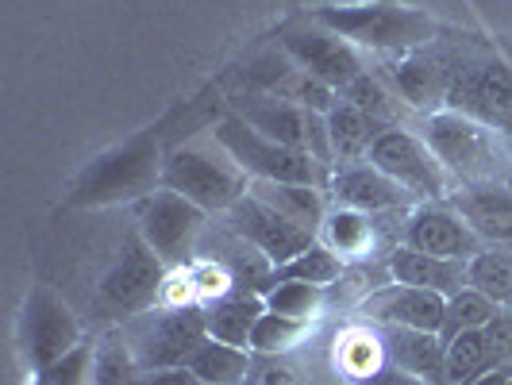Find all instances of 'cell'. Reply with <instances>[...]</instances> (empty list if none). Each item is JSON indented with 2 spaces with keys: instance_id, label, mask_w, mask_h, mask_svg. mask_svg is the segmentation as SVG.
I'll list each match as a JSON object with an SVG mask.
<instances>
[{
  "instance_id": "cell-1",
  "label": "cell",
  "mask_w": 512,
  "mask_h": 385,
  "mask_svg": "<svg viewBox=\"0 0 512 385\" xmlns=\"http://www.w3.org/2000/svg\"><path fill=\"white\" fill-rule=\"evenodd\" d=\"M420 135L455 185L512 178V139H505L497 128H489L466 112H455V108L428 112L420 124Z\"/></svg>"
},
{
  "instance_id": "cell-2",
  "label": "cell",
  "mask_w": 512,
  "mask_h": 385,
  "mask_svg": "<svg viewBox=\"0 0 512 385\" xmlns=\"http://www.w3.org/2000/svg\"><path fill=\"white\" fill-rule=\"evenodd\" d=\"M316 24L343 35L351 47L370 54H409L416 47L436 43V24L432 16H424L420 8H405V4H324L308 12Z\"/></svg>"
},
{
  "instance_id": "cell-3",
  "label": "cell",
  "mask_w": 512,
  "mask_h": 385,
  "mask_svg": "<svg viewBox=\"0 0 512 385\" xmlns=\"http://www.w3.org/2000/svg\"><path fill=\"white\" fill-rule=\"evenodd\" d=\"M212 139L243 166V174L251 181H289V185H316V189H328V181H332V166H324L308 151H297V147H285V143L258 135L235 112H228L216 124Z\"/></svg>"
},
{
  "instance_id": "cell-4",
  "label": "cell",
  "mask_w": 512,
  "mask_h": 385,
  "mask_svg": "<svg viewBox=\"0 0 512 385\" xmlns=\"http://www.w3.org/2000/svg\"><path fill=\"white\" fill-rule=\"evenodd\" d=\"M162 185L201 205L208 216H224L239 197H247L251 178L220 143L212 147H178L162 158Z\"/></svg>"
},
{
  "instance_id": "cell-5",
  "label": "cell",
  "mask_w": 512,
  "mask_h": 385,
  "mask_svg": "<svg viewBox=\"0 0 512 385\" xmlns=\"http://www.w3.org/2000/svg\"><path fill=\"white\" fill-rule=\"evenodd\" d=\"M131 351L143 370L189 366L193 351L208 339L205 308L201 305H154L124 320Z\"/></svg>"
},
{
  "instance_id": "cell-6",
  "label": "cell",
  "mask_w": 512,
  "mask_h": 385,
  "mask_svg": "<svg viewBox=\"0 0 512 385\" xmlns=\"http://www.w3.org/2000/svg\"><path fill=\"white\" fill-rule=\"evenodd\" d=\"M208 220L212 216L205 208L185 201L181 193L166 189V185H158L143 201H135V231L147 239V247L170 270H181V266H189L197 258Z\"/></svg>"
},
{
  "instance_id": "cell-7",
  "label": "cell",
  "mask_w": 512,
  "mask_h": 385,
  "mask_svg": "<svg viewBox=\"0 0 512 385\" xmlns=\"http://www.w3.org/2000/svg\"><path fill=\"white\" fill-rule=\"evenodd\" d=\"M162 185V158L154 139L139 135L128 147L97 158L74 189V205H116V201H143Z\"/></svg>"
},
{
  "instance_id": "cell-8",
  "label": "cell",
  "mask_w": 512,
  "mask_h": 385,
  "mask_svg": "<svg viewBox=\"0 0 512 385\" xmlns=\"http://www.w3.org/2000/svg\"><path fill=\"white\" fill-rule=\"evenodd\" d=\"M231 112L239 120H247L258 135L308 151L320 158L324 166H335L332 158V139H328V120L324 112H312L305 104L282 101V97H266V93H239L231 97Z\"/></svg>"
},
{
  "instance_id": "cell-9",
  "label": "cell",
  "mask_w": 512,
  "mask_h": 385,
  "mask_svg": "<svg viewBox=\"0 0 512 385\" xmlns=\"http://www.w3.org/2000/svg\"><path fill=\"white\" fill-rule=\"evenodd\" d=\"M447 108L466 112L489 128H497L505 139H512V66L497 54L459 58L451 93H447Z\"/></svg>"
},
{
  "instance_id": "cell-10",
  "label": "cell",
  "mask_w": 512,
  "mask_h": 385,
  "mask_svg": "<svg viewBox=\"0 0 512 385\" xmlns=\"http://www.w3.org/2000/svg\"><path fill=\"white\" fill-rule=\"evenodd\" d=\"M81 339L85 335H81L74 308L51 285H31V293L24 297V312H20V351L27 366L43 374L62 355H70Z\"/></svg>"
},
{
  "instance_id": "cell-11",
  "label": "cell",
  "mask_w": 512,
  "mask_h": 385,
  "mask_svg": "<svg viewBox=\"0 0 512 385\" xmlns=\"http://www.w3.org/2000/svg\"><path fill=\"white\" fill-rule=\"evenodd\" d=\"M370 162L382 174H389L401 189H409L420 205L447 201V193H451V174L443 170V162L424 143V135H416L409 128H385L378 135V143L370 147Z\"/></svg>"
},
{
  "instance_id": "cell-12",
  "label": "cell",
  "mask_w": 512,
  "mask_h": 385,
  "mask_svg": "<svg viewBox=\"0 0 512 385\" xmlns=\"http://www.w3.org/2000/svg\"><path fill=\"white\" fill-rule=\"evenodd\" d=\"M278 47L293 58V66H301L308 77L332 85L335 93L347 89V85L366 70L359 47H351L343 35L328 31L324 24H316L312 16L285 24L282 31H278Z\"/></svg>"
},
{
  "instance_id": "cell-13",
  "label": "cell",
  "mask_w": 512,
  "mask_h": 385,
  "mask_svg": "<svg viewBox=\"0 0 512 385\" xmlns=\"http://www.w3.org/2000/svg\"><path fill=\"white\" fill-rule=\"evenodd\" d=\"M455 66H459V54L428 43V47H416V51H409V54L385 58L378 74L393 85V93L409 104L412 112H424V116H428V112L447 108V93H451V81H455Z\"/></svg>"
},
{
  "instance_id": "cell-14",
  "label": "cell",
  "mask_w": 512,
  "mask_h": 385,
  "mask_svg": "<svg viewBox=\"0 0 512 385\" xmlns=\"http://www.w3.org/2000/svg\"><path fill=\"white\" fill-rule=\"evenodd\" d=\"M166 278H170V266L154 255L147 247V239L135 231V235L124 239V251L116 258V266L104 274L101 293L116 312H124V320H131V316H139L147 308L162 305Z\"/></svg>"
},
{
  "instance_id": "cell-15",
  "label": "cell",
  "mask_w": 512,
  "mask_h": 385,
  "mask_svg": "<svg viewBox=\"0 0 512 385\" xmlns=\"http://www.w3.org/2000/svg\"><path fill=\"white\" fill-rule=\"evenodd\" d=\"M224 224H228L235 235H243L247 243H255L258 251L274 262V270L285 266L289 258H297L301 251H308V247L320 239V235H312V231L301 228V224H293L289 216H282L278 208L258 201L251 189H247V197H239V201L224 212Z\"/></svg>"
},
{
  "instance_id": "cell-16",
  "label": "cell",
  "mask_w": 512,
  "mask_h": 385,
  "mask_svg": "<svg viewBox=\"0 0 512 385\" xmlns=\"http://www.w3.org/2000/svg\"><path fill=\"white\" fill-rule=\"evenodd\" d=\"M401 243L412 247V251L455 258V262H470L486 247L482 235L470 228L447 201H424V205L412 208L405 216V228H401Z\"/></svg>"
},
{
  "instance_id": "cell-17",
  "label": "cell",
  "mask_w": 512,
  "mask_h": 385,
  "mask_svg": "<svg viewBox=\"0 0 512 385\" xmlns=\"http://www.w3.org/2000/svg\"><path fill=\"white\" fill-rule=\"evenodd\" d=\"M328 201L335 208H355V212H370V216L412 212V208L420 205L409 189H401L389 174H382L370 158L366 162H339V166H332Z\"/></svg>"
},
{
  "instance_id": "cell-18",
  "label": "cell",
  "mask_w": 512,
  "mask_h": 385,
  "mask_svg": "<svg viewBox=\"0 0 512 385\" xmlns=\"http://www.w3.org/2000/svg\"><path fill=\"white\" fill-rule=\"evenodd\" d=\"M501 366H512V308H501L486 328L447 339V385H466Z\"/></svg>"
},
{
  "instance_id": "cell-19",
  "label": "cell",
  "mask_w": 512,
  "mask_h": 385,
  "mask_svg": "<svg viewBox=\"0 0 512 385\" xmlns=\"http://www.w3.org/2000/svg\"><path fill=\"white\" fill-rule=\"evenodd\" d=\"M359 312L370 324H397V328H420V332H443V316H447V297L436 289H420V285L389 282L374 289Z\"/></svg>"
},
{
  "instance_id": "cell-20",
  "label": "cell",
  "mask_w": 512,
  "mask_h": 385,
  "mask_svg": "<svg viewBox=\"0 0 512 385\" xmlns=\"http://www.w3.org/2000/svg\"><path fill=\"white\" fill-rule=\"evenodd\" d=\"M405 216V212H385V216H370V212H355V208H328L324 228H320V243H328L335 255L351 262H370L374 255H389L401 239L389 235L385 220Z\"/></svg>"
},
{
  "instance_id": "cell-21",
  "label": "cell",
  "mask_w": 512,
  "mask_h": 385,
  "mask_svg": "<svg viewBox=\"0 0 512 385\" xmlns=\"http://www.w3.org/2000/svg\"><path fill=\"white\" fill-rule=\"evenodd\" d=\"M447 205L459 212L482 243H512V185L509 181H482V185H455Z\"/></svg>"
},
{
  "instance_id": "cell-22",
  "label": "cell",
  "mask_w": 512,
  "mask_h": 385,
  "mask_svg": "<svg viewBox=\"0 0 512 385\" xmlns=\"http://www.w3.org/2000/svg\"><path fill=\"white\" fill-rule=\"evenodd\" d=\"M382 335L385 362L416 374L424 385H447V343L439 332L420 328H397V324H374Z\"/></svg>"
},
{
  "instance_id": "cell-23",
  "label": "cell",
  "mask_w": 512,
  "mask_h": 385,
  "mask_svg": "<svg viewBox=\"0 0 512 385\" xmlns=\"http://www.w3.org/2000/svg\"><path fill=\"white\" fill-rule=\"evenodd\" d=\"M385 266H389V278H393V282L436 289L443 297L459 293L462 285H466V262L424 255V251H412L405 243H397V247L385 255Z\"/></svg>"
},
{
  "instance_id": "cell-24",
  "label": "cell",
  "mask_w": 512,
  "mask_h": 385,
  "mask_svg": "<svg viewBox=\"0 0 512 385\" xmlns=\"http://www.w3.org/2000/svg\"><path fill=\"white\" fill-rule=\"evenodd\" d=\"M201 308H205V328L212 339L231 343V347H251V332H255L258 316L266 312V297L235 285L224 297H216Z\"/></svg>"
},
{
  "instance_id": "cell-25",
  "label": "cell",
  "mask_w": 512,
  "mask_h": 385,
  "mask_svg": "<svg viewBox=\"0 0 512 385\" xmlns=\"http://www.w3.org/2000/svg\"><path fill=\"white\" fill-rule=\"evenodd\" d=\"M251 193L258 201H266L270 208H278L282 216H289L293 224L308 228L312 235H320L324 216H328V189L316 185H289V181H251Z\"/></svg>"
},
{
  "instance_id": "cell-26",
  "label": "cell",
  "mask_w": 512,
  "mask_h": 385,
  "mask_svg": "<svg viewBox=\"0 0 512 385\" xmlns=\"http://www.w3.org/2000/svg\"><path fill=\"white\" fill-rule=\"evenodd\" d=\"M328 120V139H332V158L339 162H366L370 147L378 143V135L385 131V124L370 120L366 112H359L355 104L335 101V108L324 116Z\"/></svg>"
},
{
  "instance_id": "cell-27",
  "label": "cell",
  "mask_w": 512,
  "mask_h": 385,
  "mask_svg": "<svg viewBox=\"0 0 512 385\" xmlns=\"http://www.w3.org/2000/svg\"><path fill=\"white\" fill-rule=\"evenodd\" d=\"M339 101L355 104L359 112H366L370 120H378L385 128H405V116L412 112L409 104L393 93V85L374 70H362L347 89H339Z\"/></svg>"
},
{
  "instance_id": "cell-28",
  "label": "cell",
  "mask_w": 512,
  "mask_h": 385,
  "mask_svg": "<svg viewBox=\"0 0 512 385\" xmlns=\"http://www.w3.org/2000/svg\"><path fill=\"white\" fill-rule=\"evenodd\" d=\"M251 362H255L251 347H231V343H220V339L208 335L205 343L193 351L189 370H193L197 382L205 385H243L251 374Z\"/></svg>"
},
{
  "instance_id": "cell-29",
  "label": "cell",
  "mask_w": 512,
  "mask_h": 385,
  "mask_svg": "<svg viewBox=\"0 0 512 385\" xmlns=\"http://www.w3.org/2000/svg\"><path fill=\"white\" fill-rule=\"evenodd\" d=\"M466 285L486 293L497 308H512V243H486L466 262Z\"/></svg>"
},
{
  "instance_id": "cell-30",
  "label": "cell",
  "mask_w": 512,
  "mask_h": 385,
  "mask_svg": "<svg viewBox=\"0 0 512 385\" xmlns=\"http://www.w3.org/2000/svg\"><path fill=\"white\" fill-rule=\"evenodd\" d=\"M385 362V347L378 328L366 320L359 328H347V332L335 339V370L355 385L359 378H366L370 370H378Z\"/></svg>"
},
{
  "instance_id": "cell-31",
  "label": "cell",
  "mask_w": 512,
  "mask_h": 385,
  "mask_svg": "<svg viewBox=\"0 0 512 385\" xmlns=\"http://www.w3.org/2000/svg\"><path fill=\"white\" fill-rule=\"evenodd\" d=\"M143 366L131 351L124 328H112L97 339V366H93V385H139Z\"/></svg>"
},
{
  "instance_id": "cell-32",
  "label": "cell",
  "mask_w": 512,
  "mask_h": 385,
  "mask_svg": "<svg viewBox=\"0 0 512 385\" xmlns=\"http://www.w3.org/2000/svg\"><path fill=\"white\" fill-rule=\"evenodd\" d=\"M343 274H347V262L335 255L328 243L316 239L308 251H301L297 258H289L285 266L274 270V282H308V285H324V289H332Z\"/></svg>"
},
{
  "instance_id": "cell-33",
  "label": "cell",
  "mask_w": 512,
  "mask_h": 385,
  "mask_svg": "<svg viewBox=\"0 0 512 385\" xmlns=\"http://www.w3.org/2000/svg\"><path fill=\"white\" fill-rule=\"evenodd\" d=\"M312 324L308 320H293V316H278V312H262L251 332V351L255 355H289L297 351L301 343L308 339Z\"/></svg>"
},
{
  "instance_id": "cell-34",
  "label": "cell",
  "mask_w": 512,
  "mask_h": 385,
  "mask_svg": "<svg viewBox=\"0 0 512 385\" xmlns=\"http://www.w3.org/2000/svg\"><path fill=\"white\" fill-rule=\"evenodd\" d=\"M501 308L489 301L486 293H478L474 285H462L459 293L447 297V316H443V343L455 339L459 332H474V328H486L489 320L497 316Z\"/></svg>"
},
{
  "instance_id": "cell-35",
  "label": "cell",
  "mask_w": 512,
  "mask_h": 385,
  "mask_svg": "<svg viewBox=\"0 0 512 385\" xmlns=\"http://www.w3.org/2000/svg\"><path fill=\"white\" fill-rule=\"evenodd\" d=\"M328 305V289L308 282H274L266 293V308L278 316H293V320H316Z\"/></svg>"
},
{
  "instance_id": "cell-36",
  "label": "cell",
  "mask_w": 512,
  "mask_h": 385,
  "mask_svg": "<svg viewBox=\"0 0 512 385\" xmlns=\"http://www.w3.org/2000/svg\"><path fill=\"white\" fill-rule=\"evenodd\" d=\"M93 366H97V343L93 339H81L70 355L47 366L39 378H47L51 385H93Z\"/></svg>"
},
{
  "instance_id": "cell-37",
  "label": "cell",
  "mask_w": 512,
  "mask_h": 385,
  "mask_svg": "<svg viewBox=\"0 0 512 385\" xmlns=\"http://www.w3.org/2000/svg\"><path fill=\"white\" fill-rule=\"evenodd\" d=\"M243 385H305V378L285 355H255Z\"/></svg>"
},
{
  "instance_id": "cell-38",
  "label": "cell",
  "mask_w": 512,
  "mask_h": 385,
  "mask_svg": "<svg viewBox=\"0 0 512 385\" xmlns=\"http://www.w3.org/2000/svg\"><path fill=\"white\" fill-rule=\"evenodd\" d=\"M355 385H424L416 374L409 370H401V366H393V362H382L378 370H370L366 378H359Z\"/></svg>"
},
{
  "instance_id": "cell-39",
  "label": "cell",
  "mask_w": 512,
  "mask_h": 385,
  "mask_svg": "<svg viewBox=\"0 0 512 385\" xmlns=\"http://www.w3.org/2000/svg\"><path fill=\"white\" fill-rule=\"evenodd\" d=\"M139 385H197L189 366H166V370H143Z\"/></svg>"
},
{
  "instance_id": "cell-40",
  "label": "cell",
  "mask_w": 512,
  "mask_h": 385,
  "mask_svg": "<svg viewBox=\"0 0 512 385\" xmlns=\"http://www.w3.org/2000/svg\"><path fill=\"white\" fill-rule=\"evenodd\" d=\"M509 374L512 366H501V370H489V374H482V378H474V382L466 385H509Z\"/></svg>"
},
{
  "instance_id": "cell-41",
  "label": "cell",
  "mask_w": 512,
  "mask_h": 385,
  "mask_svg": "<svg viewBox=\"0 0 512 385\" xmlns=\"http://www.w3.org/2000/svg\"><path fill=\"white\" fill-rule=\"evenodd\" d=\"M31 385H51V382H47V378H39V374H35V382H31Z\"/></svg>"
},
{
  "instance_id": "cell-42",
  "label": "cell",
  "mask_w": 512,
  "mask_h": 385,
  "mask_svg": "<svg viewBox=\"0 0 512 385\" xmlns=\"http://www.w3.org/2000/svg\"><path fill=\"white\" fill-rule=\"evenodd\" d=\"M509 385H512V374H509Z\"/></svg>"
},
{
  "instance_id": "cell-43",
  "label": "cell",
  "mask_w": 512,
  "mask_h": 385,
  "mask_svg": "<svg viewBox=\"0 0 512 385\" xmlns=\"http://www.w3.org/2000/svg\"><path fill=\"white\" fill-rule=\"evenodd\" d=\"M197 385H205V382H197Z\"/></svg>"
}]
</instances>
